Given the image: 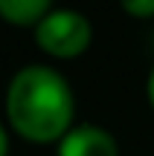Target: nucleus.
Listing matches in <instances>:
<instances>
[{"instance_id": "1", "label": "nucleus", "mask_w": 154, "mask_h": 156, "mask_svg": "<svg viewBox=\"0 0 154 156\" xmlns=\"http://www.w3.org/2000/svg\"><path fill=\"white\" fill-rule=\"evenodd\" d=\"M6 119L21 139L58 145L76 127V95L70 81L47 64H29L6 87Z\"/></svg>"}, {"instance_id": "2", "label": "nucleus", "mask_w": 154, "mask_h": 156, "mask_svg": "<svg viewBox=\"0 0 154 156\" xmlns=\"http://www.w3.org/2000/svg\"><path fill=\"white\" fill-rule=\"evenodd\" d=\"M93 41V26L87 15L76 9H55L35 26V44L41 52L58 58V61H73L85 55Z\"/></svg>"}, {"instance_id": "3", "label": "nucleus", "mask_w": 154, "mask_h": 156, "mask_svg": "<svg viewBox=\"0 0 154 156\" xmlns=\"http://www.w3.org/2000/svg\"><path fill=\"white\" fill-rule=\"evenodd\" d=\"M55 156H119V145L99 124H76L55 145Z\"/></svg>"}, {"instance_id": "4", "label": "nucleus", "mask_w": 154, "mask_h": 156, "mask_svg": "<svg viewBox=\"0 0 154 156\" xmlns=\"http://www.w3.org/2000/svg\"><path fill=\"white\" fill-rule=\"evenodd\" d=\"M52 12L50 0H0V17L12 26H38Z\"/></svg>"}, {"instance_id": "5", "label": "nucleus", "mask_w": 154, "mask_h": 156, "mask_svg": "<svg viewBox=\"0 0 154 156\" xmlns=\"http://www.w3.org/2000/svg\"><path fill=\"white\" fill-rule=\"evenodd\" d=\"M128 17H137V20H145V17H154V0H125L119 6Z\"/></svg>"}, {"instance_id": "6", "label": "nucleus", "mask_w": 154, "mask_h": 156, "mask_svg": "<svg viewBox=\"0 0 154 156\" xmlns=\"http://www.w3.org/2000/svg\"><path fill=\"white\" fill-rule=\"evenodd\" d=\"M145 95H148V104H151V110H154V67H151V73H148V81H145Z\"/></svg>"}, {"instance_id": "7", "label": "nucleus", "mask_w": 154, "mask_h": 156, "mask_svg": "<svg viewBox=\"0 0 154 156\" xmlns=\"http://www.w3.org/2000/svg\"><path fill=\"white\" fill-rule=\"evenodd\" d=\"M0 156H9V136H6L3 124H0Z\"/></svg>"}]
</instances>
